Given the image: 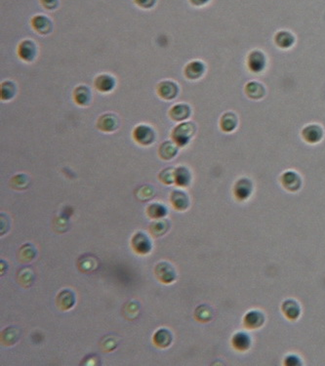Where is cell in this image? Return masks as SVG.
<instances>
[{"instance_id": "4316f807", "label": "cell", "mask_w": 325, "mask_h": 366, "mask_svg": "<svg viewBox=\"0 0 325 366\" xmlns=\"http://www.w3.org/2000/svg\"><path fill=\"white\" fill-rule=\"evenodd\" d=\"M75 297L71 290H63L58 296V304L63 309H70L74 307Z\"/></svg>"}, {"instance_id": "4dcf8cb0", "label": "cell", "mask_w": 325, "mask_h": 366, "mask_svg": "<svg viewBox=\"0 0 325 366\" xmlns=\"http://www.w3.org/2000/svg\"><path fill=\"white\" fill-rule=\"evenodd\" d=\"M159 179L166 185H171L175 183V169L172 167L165 168L159 174Z\"/></svg>"}, {"instance_id": "4fadbf2b", "label": "cell", "mask_w": 325, "mask_h": 366, "mask_svg": "<svg viewBox=\"0 0 325 366\" xmlns=\"http://www.w3.org/2000/svg\"><path fill=\"white\" fill-rule=\"evenodd\" d=\"M74 100L76 104L80 107H87L92 101V91L85 84H81L74 88Z\"/></svg>"}, {"instance_id": "d6a6232c", "label": "cell", "mask_w": 325, "mask_h": 366, "mask_svg": "<svg viewBox=\"0 0 325 366\" xmlns=\"http://www.w3.org/2000/svg\"><path fill=\"white\" fill-rule=\"evenodd\" d=\"M166 230H167V224L165 221L155 222L151 226V232H153L155 235H161L166 232Z\"/></svg>"}, {"instance_id": "7402d4cb", "label": "cell", "mask_w": 325, "mask_h": 366, "mask_svg": "<svg viewBox=\"0 0 325 366\" xmlns=\"http://www.w3.org/2000/svg\"><path fill=\"white\" fill-rule=\"evenodd\" d=\"M238 118L234 113H226L223 115L220 120V127L223 131L233 132L237 128Z\"/></svg>"}, {"instance_id": "8fae6325", "label": "cell", "mask_w": 325, "mask_h": 366, "mask_svg": "<svg viewBox=\"0 0 325 366\" xmlns=\"http://www.w3.org/2000/svg\"><path fill=\"white\" fill-rule=\"evenodd\" d=\"M303 139L310 144H316L323 138V130L317 124H310L302 131Z\"/></svg>"}, {"instance_id": "5b68a950", "label": "cell", "mask_w": 325, "mask_h": 366, "mask_svg": "<svg viewBox=\"0 0 325 366\" xmlns=\"http://www.w3.org/2000/svg\"><path fill=\"white\" fill-rule=\"evenodd\" d=\"M97 127L100 131L105 133L117 131L119 127V118L115 114H103L97 121Z\"/></svg>"}, {"instance_id": "e575fe53", "label": "cell", "mask_w": 325, "mask_h": 366, "mask_svg": "<svg viewBox=\"0 0 325 366\" xmlns=\"http://www.w3.org/2000/svg\"><path fill=\"white\" fill-rule=\"evenodd\" d=\"M41 5L47 10H55L59 6V0H40Z\"/></svg>"}, {"instance_id": "44dd1931", "label": "cell", "mask_w": 325, "mask_h": 366, "mask_svg": "<svg viewBox=\"0 0 325 366\" xmlns=\"http://www.w3.org/2000/svg\"><path fill=\"white\" fill-rule=\"evenodd\" d=\"M232 343L234 348L237 351H246L251 345V338L244 332H238L233 337Z\"/></svg>"}, {"instance_id": "3957f363", "label": "cell", "mask_w": 325, "mask_h": 366, "mask_svg": "<svg viewBox=\"0 0 325 366\" xmlns=\"http://www.w3.org/2000/svg\"><path fill=\"white\" fill-rule=\"evenodd\" d=\"M18 56L24 62L30 63L37 56V46L31 39H24L18 46Z\"/></svg>"}, {"instance_id": "d4e9b609", "label": "cell", "mask_w": 325, "mask_h": 366, "mask_svg": "<svg viewBox=\"0 0 325 366\" xmlns=\"http://www.w3.org/2000/svg\"><path fill=\"white\" fill-rule=\"evenodd\" d=\"M275 42L282 49H287V48H290L294 44L295 37L291 32L282 30L276 34Z\"/></svg>"}, {"instance_id": "83f0119b", "label": "cell", "mask_w": 325, "mask_h": 366, "mask_svg": "<svg viewBox=\"0 0 325 366\" xmlns=\"http://www.w3.org/2000/svg\"><path fill=\"white\" fill-rule=\"evenodd\" d=\"M172 341V335L167 329H160L158 330L153 337V342L156 346L160 348H166L171 344Z\"/></svg>"}, {"instance_id": "836d02e7", "label": "cell", "mask_w": 325, "mask_h": 366, "mask_svg": "<svg viewBox=\"0 0 325 366\" xmlns=\"http://www.w3.org/2000/svg\"><path fill=\"white\" fill-rule=\"evenodd\" d=\"M134 2L142 9H151L154 7L156 0H134Z\"/></svg>"}, {"instance_id": "ba28073f", "label": "cell", "mask_w": 325, "mask_h": 366, "mask_svg": "<svg viewBox=\"0 0 325 366\" xmlns=\"http://www.w3.org/2000/svg\"><path fill=\"white\" fill-rule=\"evenodd\" d=\"M206 71V66L202 61L193 60L185 67V76L190 80H197L203 76Z\"/></svg>"}, {"instance_id": "603a6c76", "label": "cell", "mask_w": 325, "mask_h": 366, "mask_svg": "<svg viewBox=\"0 0 325 366\" xmlns=\"http://www.w3.org/2000/svg\"><path fill=\"white\" fill-rule=\"evenodd\" d=\"M282 311L286 316L287 319L291 321H295L300 313H301V307L298 305V303L293 300H287L282 305Z\"/></svg>"}, {"instance_id": "9a60e30c", "label": "cell", "mask_w": 325, "mask_h": 366, "mask_svg": "<svg viewBox=\"0 0 325 366\" xmlns=\"http://www.w3.org/2000/svg\"><path fill=\"white\" fill-rule=\"evenodd\" d=\"M281 183L286 190L296 191L301 188L302 180L294 171H287L281 176Z\"/></svg>"}, {"instance_id": "5bb4252c", "label": "cell", "mask_w": 325, "mask_h": 366, "mask_svg": "<svg viewBox=\"0 0 325 366\" xmlns=\"http://www.w3.org/2000/svg\"><path fill=\"white\" fill-rule=\"evenodd\" d=\"M155 274L158 279L164 283H170L176 278V272L170 264L162 262L159 263L155 268Z\"/></svg>"}, {"instance_id": "6da1fadb", "label": "cell", "mask_w": 325, "mask_h": 366, "mask_svg": "<svg viewBox=\"0 0 325 366\" xmlns=\"http://www.w3.org/2000/svg\"><path fill=\"white\" fill-rule=\"evenodd\" d=\"M195 132L196 125L192 121H183L174 127L171 138L178 146H186L191 142Z\"/></svg>"}, {"instance_id": "e0dca14e", "label": "cell", "mask_w": 325, "mask_h": 366, "mask_svg": "<svg viewBox=\"0 0 325 366\" xmlns=\"http://www.w3.org/2000/svg\"><path fill=\"white\" fill-rule=\"evenodd\" d=\"M265 322L264 315L259 310H251L244 317V325L249 329H257Z\"/></svg>"}, {"instance_id": "52a82bcc", "label": "cell", "mask_w": 325, "mask_h": 366, "mask_svg": "<svg viewBox=\"0 0 325 366\" xmlns=\"http://www.w3.org/2000/svg\"><path fill=\"white\" fill-rule=\"evenodd\" d=\"M266 56L262 51H252L247 57V66L252 73H259L263 72L266 68Z\"/></svg>"}, {"instance_id": "484cf974", "label": "cell", "mask_w": 325, "mask_h": 366, "mask_svg": "<svg viewBox=\"0 0 325 366\" xmlns=\"http://www.w3.org/2000/svg\"><path fill=\"white\" fill-rule=\"evenodd\" d=\"M1 100L10 101L15 97L17 93V86L11 80H5L1 83Z\"/></svg>"}, {"instance_id": "277c9868", "label": "cell", "mask_w": 325, "mask_h": 366, "mask_svg": "<svg viewBox=\"0 0 325 366\" xmlns=\"http://www.w3.org/2000/svg\"><path fill=\"white\" fill-rule=\"evenodd\" d=\"M179 86L177 83L172 80L160 81L156 88L157 95L165 101H171L175 99L179 94Z\"/></svg>"}, {"instance_id": "d6986e66", "label": "cell", "mask_w": 325, "mask_h": 366, "mask_svg": "<svg viewBox=\"0 0 325 366\" xmlns=\"http://www.w3.org/2000/svg\"><path fill=\"white\" fill-rule=\"evenodd\" d=\"M179 146L173 141H165L159 146L158 152L160 158L164 161H170L174 159L178 153Z\"/></svg>"}, {"instance_id": "8992f818", "label": "cell", "mask_w": 325, "mask_h": 366, "mask_svg": "<svg viewBox=\"0 0 325 366\" xmlns=\"http://www.w3.org/2000/svg\"><path fill=\"white\" fill-rule=\"evenodd\" d=\"M30 24L32 29L41 35H48L53 30L52 21L44 15H36L32 17Z\"/></svg>"}, {"instance_id": "2e32d148", "label": "cell", "mask_w": 325, "mask_h": 366, "mask_svg": "<svg viewBox=\"0 0 325 366\" xmlns=\"http://www.w3.org/2000/svg\"><path fill=\"white\" fill-rule=\"evenodd\" d=\"M132 245L136 252L147 254L151 249V243L148 236L143 233L135 234L132 238Z\"/></svg>"}, {"instance_id": "9c48e42d", "label": "cell", "mask_w": 325, "mask_h": 366, "mask_svg": "<svg viewBox=\"0 0 325 366\" xmlns=\"http://www.w3.org/2000/svg\"><path fill=\"white\" fill-rule=\"evenodd\" d=\"M191 115H192V109L186 102L176 103L169 110V117L176 122L186 121L191 117Z\"/></svg>"}, {"instance_id": "d590c367", "label": "cell", "mask_w": 325, "mask_h": 366, "mask_svg": "<svg viewBox=\"0 0 325 366\" xmlns=\"http://www.w3.org/2000/svg\"><path fill=\"white\" fill-rule=\"evenodd\" d=\"M285 362H288L287 365H299V364H301L300 358L297 357L296 355H289V356H287L286 359H285Z\"/></svg>"}, {"instance_id": "cb8c5ba5", "label": "cell", "mask_w": 325, "mask_h": 366, "mask_svg": "<svg viewBox=\"0 0 325 366\" xmlns=\"http://www.w3.org/2000/svg\"><path fill=\"white\" fill-rule=\"evenodd\" d=\"M192 181V174L185 166H179L175 169V183L179 187H188Z\"/></svg>"}, {"instance_id": "f546056e", "label": "cell", "mask_w": 325, "mask_h": 366, "mask_svg": "<svg viewBox=\"0 0 325 366\" xmlns=\"http://www.w3.org/2000/svg\"><path fill=\"white\" fill-rule=\"evenodd\" d=\"M29 182L30 179L28 176L25 174H18L14 176L12 179V186L18 190H23L29 186Z\"/></svg>"}, {"instance_id": "1f68e13d", "label": "cell", "mask_w": 325, "mask_h": 366, "mask_svg": "<svg viewBox=\"0 0 325 366\" xmlns=\"http://www.w3.org/2000/svg\"><path fill=\"white\" fill-rule=\"evenodd\" d=\"M195 316L201 322H208L212 316V311H211L210 307L201 306V307H197V309L195 311Z\"/></svg>"}, {"instance_id": "ffe728a7", "label": "cell", "mask_w": 325, "mask_h": 366, "mask_svg": "<svg viewBox=\"0 0 325 366\" xmlns=\"http://www.w3.org/2000/svg\"><path fill=\"white\" fill-rule=\"evenodd\" d=\"M245 93L246 95L253 100H259L262 99L265 96L266 90L265 87L257 81H251L246 84L245 86Z\"/></svg>"}, {"instance_id": "30bf717a", "label": "cell", "mask_w": 325, "mask_h": 366, "mask_svg": "<svg viewBox=\"0 0 325 366\" xmlns=\"http://www.w3.org/2000/svg\"><path fill=\"white\" fill-rule=\"evenodd\" d=\"M116 85H117L116 78L109 73L100 74L94 80V86L101 93L112 92L116 88Z\"/></svg>"}, {"instance_id": "8d00e7d4", "label": "cell", "mask_w": 325, "mask_h": 366, "mask_svg": "<svg viewBox=\"0 0 325 366\" xmlns=\"http://www.w3.org/2000/svg\"><path fill=\"white\" fill-rule=\"evenodd\" d=\"M210 0H190V2L192 3L193 6H196V7H201V6H204L206 5L207 3H209Z\"/></svg>"}, {"instance_id": "7a4b0ae2", "label": "cell", "mask_w": 325, "mask_h": 366, "mask_svg": "<svg viewBox=\"0 0 325 366\" xmlns=\"http://www.w3.org/2000/svg\"><path fill=\"white\" fill-rule=\"evenodd\" d=\"M136 143L141 146H149L155 141V131L148 124H139L134 128L132 133Z\"/></svg>"}, {"instance_id": "7c38bea8", "label": "cell", "mask_w": 325, "mask_h": 366, "mask_svg": "<svg viewBox=\"0 0 325 366\" xmlns=\"http://www.w3.org/2000/svg\"><path fill=\"white\" fill-rule=\"evenodd\" d=\"M253 190V184L251 181L247 178L239 179L235 185L234 192L237 199L239 200H245L247 199Z\"/></svg>"}, {"instance_id": "f1b7e54d", "label": "cell", "mask_w": 325, "mask_h": 366, "mask_svg": "<svg viewBox=\"0 0 325 366\" xmlns=\"http://www.w3.org/2000/svg\"><path fill=\"white\" fill-rule=\"evenodd\" d=\"M148 213L151 218L159 219L167 214V209L164 205L160 203H153L148 206Z\"/></svg>"}, {"instance_id": "ac0fdd59", "label": "cell", "mask_w": 325, "mask_h": 366, "mask_svg": "<svg viewBox=\"0 0 325 366\" xmlns=\"http://www.w3.org/2000/svg\"><path fill=\"white\" fill-rule=\"evenodd\" d=\"M170 199H171V202H172L173 206L180 211L186 210L189 207V204H190L189 196L183 190H174L171 193V198Z\"/></svg>"}]
</instances>
